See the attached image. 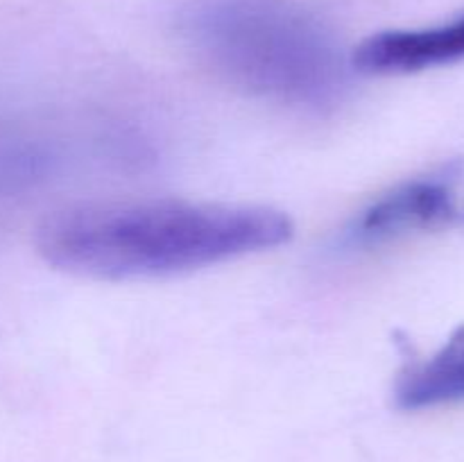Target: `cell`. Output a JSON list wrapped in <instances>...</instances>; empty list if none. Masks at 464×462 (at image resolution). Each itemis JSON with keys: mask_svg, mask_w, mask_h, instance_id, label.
Masks as SVG:
<instances>
[{"mask_svg": "<svg viewBox=\"0 0 464 462\" xmlns=\"http://www.w3.org/2000/svg\"><path fill=\"white\" fill-rule=\"evenodd\" d=\"M458 177V168L449 166L403 181L397 188L376 197L356 217L349 229V238L356 243H381L462 216L456 197Z\"/></svg>", "mask_w": 464, "mask_h": 462, "instance_id": "3957f363", "label": "cell"}, {"mask_svg": "<svg viewBox=\"0 0 464 462\" xmlns=\"http://www.w3.org/2000/svg\"><path fill=\"white\" fill-rule=\"evenodd\" d=\"M290 236L293 222L275 208L154 199L59 208L36 229V249L75 274L143 279L279 247Z\"/></svg>", "mask_w": 464, "mask_h": 462, "instance_id": "6da1fadb", "label": "cell"}, {"mask_svg": "<svg viewBox=\"0 0 464 462\" xmlns=\"http://www.w3.org/2000/svg\"><path fill=\"white\" fill-rule=\"evenodd\" d=\"M213 62L234 82L284 100H320L335 86V57L320 30L270 7H227L202 25Z\"/></svg>", "mask_w": 464, "mask_h": 462, "instance_id": "7a4b0ae2", "label": "cell"}, {"mask_svg": "<svg viewBox=\"0 0 464 462\" xmlns=\"http://www.w3.org/2000/svg\"><path fill=\"white\" fill-rule=\"evenodd\" d=\"M462 217H464V211H462Z\"/></svg>", "mask_w": 464, "mask_h": 462, "instance_id": "8992f818", "label": "cell"}, {"mask_svg": "<svg viewBox=\"0 0 464 462\" xmlns=\"http://www.w3.org/2000/svg\"><path fill=\"white\" fill-rule=\"evenodd\" d=\"M399 408L429 410L464 403V326L426 361L401 376L397 385Z\"/></svg>", "mask_w": 464, "mask_h": 462, "instance_id": "5b68a950", "label": "cell"}, {"mask_svg": "<svg viewBox=\"0 0 464 462\" xmlns=\"http://www.w3.org/2000/svg\"><path fill=\"white\" fill-rule=\"evenodd\" d=\"M464 59V14L417 30H388L362 41L353 66L376 75H403L449 66Z\"/></svg>", "mask_w": 464, "mask_h": 462, "instance_id": "277c9868", "label": "cell"}]
</instances>
